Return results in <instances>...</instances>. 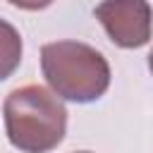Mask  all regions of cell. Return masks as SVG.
I'll use <instances>...</instances> for the list:
<instances>
[{"label": "cell", "instance_id": "obj_1", "mask_svg": "<svg viewBox=\"0 0 153 153\" xmlns=\"http://www.w3.org/2000/svg\"><path fill=\"white\" fill-rule=\"evenodd\" d=\"M10 143L22 153H48L67 134V108L45 86L14 88L2 105Z\"/></svg>", "mask_w": 153, "mask_h": 153}, {"label": "cell", "instance_id": "obj_2", "mask_svg": "<svg viewBox=\"0 0 153 153\" xmlns=\"http://www.w3.org/2000/svg\"><path fill=\"white\" fill-rule=\"evenodd\" d=\"M41 72L55 96L93 103L110 86V65L100 50L81 41H53L41 48Z\"/></svg>", "mask_w": 153, "mask_h": 153}, {"label": "cell", "instance_id": "obj_3", "mask_svg": "<svg viewBox=\"0 0 153 153\" xmlns=\"http://www.w3.org/2000/svg\"><path fill=\"white\" fill-rule=\"evenodd\" d=\"M93 14L103 24L108 38L120 48L134 50L151 41L153 10L148 0H103Z\"/></svg>", "mask_w": 153, "mask_h": 153}, {"label": "cell", "instance_id": "obj_4", "mask_svg": "<svg viewBox=\"0 0 153 153\" xmlns=\"http://www.w3.org/2000/svg\"><path fill=\"white\" fill-rule=\"evenodd\" d=\"M22 53H24V43L19 31L7 19H0V81L14 74V69L22 62Z\"/></svg>", "mask_w": 153, "mask_h": 153}, {"label": "cell", "instance_id": "obj_5", "mask_svg": "<svg viewBox=\"0 0 153 153\" xmlns=\"http://www.w3.org/2000/svg\"><path fill=\"white\" fill-rule=\"evenodd\" d=\"M10 5L19 7V10H26V12H38V10H45L50 7L55 0H7Z\"/></svg>", "mask_w": 153, "mask_h": 153}, {"label": "cell", "instance_id": "obj_6", "mask_svg": "<svg viewBox=\"0 0 153 153\" xmlns=\"http://www.w3.org/2000/svg\"><path fill=\"white\" fill-rule=\"evenodd\" d=\"M148 69H151V74H153V50H151V55H148Z\"/></svg>", "mask_w": 153, "mask_h": 153}, {"label": "cell", "instance_id": "obj_7", "mask_svg": "<svg viewBox=\"0 0 153 153\" xmlns=\"http://www.w3.org/2000/svg\"><path fill=\"white\" fill-rule=\"evenodd\" d=\"M76 153H91V151H76Z\"/></svg>", "mask_w": 153, "mask_h": 153}]
</instances>
